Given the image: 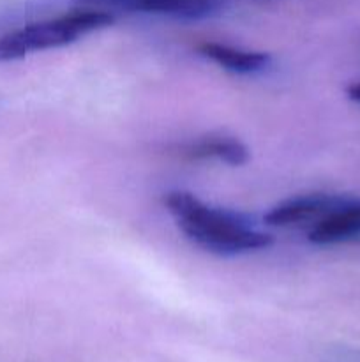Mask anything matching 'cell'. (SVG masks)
Segmentation results:
<instances>
[{
	"mask_svg": "<svg viewBox=\"0 0 360 362\" xmlns=\"http://www.w3.org/2000/svg\"><path fill=\"white\" fill-rule=\"evenodd\" d=\"M164 205L184 235L210 253L239 255L274 244L272 235L254 228L247 216L210 207L186 191L168 193Z\"/></svg>",
	"mask_w": 360,
	"mask_h": 362,
	"instance_id": "1",
	"label": "cell"
},
{
	"mask_svg": "<svg viewBox=\"0 0 360 362\" xmlns=\"http://www.w3.org/2000/svg\"><path fill=\"white\" fill-rule=\"evenodd\" d=\"M113 23L106 11H74L53 20L25 25L0 37V62L23 59L25 55L71 45L90 32Z\"/></svg>",
	"mask_w": 360,
	"mask_h": 362,
	"instance_id": "2",
	"label": "cell"
},
{
	"mask_svg": "<svg viewBox=\"0 0 360 362\" xmlns=\"http://www.w3.org/2000/svg\"><path fill=\"white\" fill-rule=\"evenodd\" d=\"M355 198L341 197V194H304V197L289 198V200L282 202V204L275 205L267 216H265V223L270 226H279V228H286V226H296L306 225L309 221H320L325 216L332 214L337 209L344 207L349 202ZM314 223V225H316Z\"/></svg>",
	"mask_w": 360,
	"mask_h": 362,
	"instance_id": "3",
	"label": "cell"
},
{
	"mask_svg": "<svg viewBox=\"0 0 360 362\" xmlns=\"http://www.w3.org/2000/svg\"><path fill=\"white\" fill-rule=\"evenodd\" d=\"M360 235V200H352L344 207L337 209L332 214L325 216L309 232V240L313 244L327 246V244L344 243Z\"/></svg>",
	"mask_w": 360,
	"mask_h": 362,
	"instance_id": "4",
	"label": "cell"
},
{
	"mask_svg": "<svg viewBox=\"0 0 360 362\" xmlns=\"http://www.w3.org/2000/svg\"><path fill=\"white\" fill-rule=\"evenodd\" d=\"M198 52H200L205 59L212 60V62H215L217 66H221L222 69L239 74L256 73V71L263 69V67L270 62L268 53L233 48V46L221 45V42H201V45L198 46Z\"/></svg>",
	"mask_w": 360,
	"mask_h": 362,
	"instance_id": "5",
	"label": "cell"
},
{
	"mask_svg": "<svg viewBox=\"0 0 360 362\" xmlns=\"http://www.w3.org/2000/svg\"><path fill=\"white\" fill-rule=\"evenodd\" d=\"M187 159H217L232 166L246 165L249 161V151L242 141L229 136H205L182 148Z\"/></svg>",
	"mask_w": 360,
	"mask_h": 362,
	"instance_id": "6",
	"label": "cell"
},
{
	"mask_svg": "<svg viewBox=\"0 0 360 362\" xmlns=\"http://www.w3.org/2000/svg\"><path fill=\"white\" fill-rule=\"evenodd\" d=\"M88 2L106 4V6L119 7V9H122V11H129V13H133L134 6H136V4H140L141 0H88Z\"/></svg>",
	"mask_w": 360,
	"mask_h": 362,
	"instance_id": "7",
	"label": "cell"
},
{
	"mask_svg": "<svg viewBox=\"0 0 360 362\" xmlns=\"http://www.w3.org/2000/svg\"><path fill=\"white\" fill-rule=\"evenodd\" d=\"M346 95H348L352 101L360 103V81L348 85V87H346Z\"/></svg>",
	"mask_w": 360,
	"mask_h": 362,
	"instance_id": "8",
	"label": "cell"
}]
</instances>
